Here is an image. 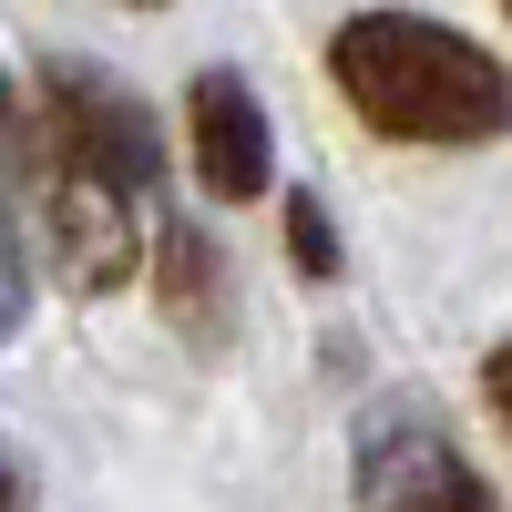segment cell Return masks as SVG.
<instances>
[{
    "instance_id": "9c48e42d",
    "label": "cell",
    "mask_w": 512,
    "mask_h": 512,
    "mask_svg": "<svg viewBox=\"0 0 512 512\" xmlns=\"http://www.w3.org/2000/svg\"><path fill=\"white\" fill-rule=\"evenodd\" d=\"M144 11H154V0H144Z\"/></svg>"
},
{
    "instance_id": "5b68a950",
    "label": "cell",
    "mask_w": 512,
    "mask_h": 512,
    "mask_svg": "<svg viewBox=\"0 0 512 512\" xmlns=\"http://www.w3.org/2000/svg\"><path fill=\"white\" fill-rule=\"evenodd\" d=\"M31 175V113L11 93V72H0V338L21 328L31 308V256H21V226H11V185Z\"/></svg>"
},
{
    "instance_id": "3957f363",
    "label": "cell",
    "mask_w": 512,
    "mask_h": 512,
    "mask_svg": "<svg viewBox=\"0 0 512 512\" xmlns=\"http://www.w3.org/2000/svg\"><path fill=\"white\" fill-rule=\"evenodd\" d=\"M359 512H502L492 482L461 461V441L441 420H420L410 400L369 410L359 431Z\"/></svg>"
},
{
    "instance_id": "277c9868",
    "label": "cell",
    "mask_w": 512,
    "mask_h": 512,
    "mask_svg": "<svg viewBox=\"0 0 512 512\" xmlns=\"http://www.w3.org/2000/svg\"><path fill=\"white\" fill-rule=\"evenodd\" d=\"M185 144H195L205 195H226V205L267 195V175H277L267 113H256V93H246L236 72H195V93H185Z\"/></svg>"
},
{
    "instance_id": "7a4b0ae2",
    "label": "cell",
    "mask_w": 512,
    "mask_h": 512,
    "mask_svg": "<svg viewBox=\"0 0 512 512\" xmlns=\"http://www.w3.org/2000/svg\"><path fill=\"white\" fill-rule=\"evenodd\" d=\"M328 82L390 144H492L512 123V72L420 11H359L328 41Z\"/></svg>"
},
{
    "instance_id": "52a82bcc",
    "label": "cell",
    "mask_w": 512,
    "mask_h": 512,
    "mask_svg": "<svg viewBox=\"0 0 512 512\" xmlns=\"http://www.w3.org/2000/svg\"><path fill=\"white\" fill-rule=\"evenodd\" d=\"M482 390H492V420H502V431H512V338H502V349H492V369H482Z\"/></svg>"
},
{
    "instance_id": "8992f818",
    "label": "cell",
    "mask_w": 512,
    "mask_h": 512,
    "mask_svg": "<svg viewBox=\"0 0 512 512\" xmlns=\"http://www.w3.org/2000/svg\"><path fill=\"white\" fill-rule=\"evenodd\" d=\"M287 236H297V267H308V277H338V246H328V216H318L308 195H287Z\"/></svg>"
},
{
    "instance_id": "6da1fadb",
    "label": "cell",
    "mask_w": 512,
    "mask_h": 512,
    "mask_svg": "<svg viewBox=\"0 0 512 512\" xmlns=\"http://www.w3.org/2000/svg\"><path fill=\"white\" fill-rule=\"evenodd\" d=\"M154 123L123 82L82 72V62H52L41 72V103H31V195H41V226H52V256L72 287H123L144 267V205H154Z\"/></svg>"
},
{
    "instance_id": "30bf717a",
    "label": "cell",
    "mask_w": 512,
    "mask_h": 512,
    "mask_svg": "<svg viewBox=\"0 0 512 512\" xmlns=\"http://www.w3.org/2000/svg\"><path fill=\"white\" fill-rule=\"evenodd\" d=\"M502 11H512V0H502Z\"/></svg>"
},
{
    "instance_id": "ba28073f",
    "label": "cell",
    "mask_w": 512,
    "mask_h": 512,
    "mask_svg": "<svg viewBox=\"0 0 512 512\" xmlns=\"http://www.w3.org/2000/svg\"><path fill=\"white\" fill-rule=\"evenodd\" d=\"M0 512H21V472H11V451H0Z\"/></svg>"
}]
</instances>
